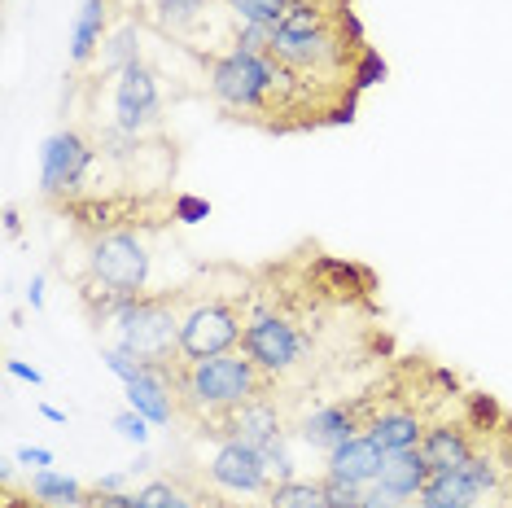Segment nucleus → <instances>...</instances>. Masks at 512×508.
Here are the masks:
<instances>
[{
  "label": "nucleus",
  "instance_id": "5",
  "mask_svg": "<svg viewBox=\"0 0 512 508\" xmlns=\"http://www.w3.org/2000/svg\"><path fill=\"white\" fill-rule=\"evenodd\" d=\"M495 482H499L495 460L486 456V452H477L469 465L434 473V478L425 482V491L416 495V500H421L425 508H473L486 491L495 487Z\"/></svg>",
  "mask_w": 512,
  "mask_h": 508
},
{
  "label": "nucleus",
  "instance_id": "22",
  "mask_svg": "<svg viewBox=\"0 0 512 508\" xmlns=\"http://www.w3.org/2000/svg\"><path fill=\"white\" fill-rule=\"evenodd\" d=\"M407 504V495H399V491H390L386 487V482H368V487H364V504H359V508H403Z\"/></svg>",
  "mask_w": 512,
  "mask_h": 508
},
{
  "label": "nucleus",
  "instance_id": "13",
  "mask_svg": "<svg viewBox=\"0 0 512 508\" xmlns=\"http://www.w3.org/2000/svg\"><path fill=\"white\" fill-rule=\"evenodd\" d=\"M429 425L416 417L412 408H386V412H377L368 425V434L377 438L386 452H407V447H421V438H425Z\"/></svg>",
  "mask_w": 512,
  "mask_h": 508
},
{
  "label": "nucleus",
  "instance_id": "19",
  "mask_svg": "<svg viewBox=\"0 0 512 508\" xmlns=\"http://www.w3.org/2000/svg\"><path fill=\"white\" fill-rule=\"evenodd\" d=\"M206 5H211V0H158V22L167 31H184L189 22L206 14Z\"/></svg>",
  "mask_w": 512,
  "mask_h": 508
},
{
  "label": "nucleus",
  "instance_id": "4",
  "mask_svg": "<svg viewBox=\"0 0 512 508\" xmlns=\"http://www.w3.org/2000/svg\"><path fill=\"white\" fill-rule=\"evenodd\" d=\"M97 163V145H88L79 132H57L40 149V189L49 198H75L84 189L88 171Z\"/></svg>",
  "mask_w": 512,
  "mask_h": 508
},
{
  "label": "nucleus",
  "instance_id": "1",
  "mask_svg": "<svg viewBox=\"0 0 512 508\" xmlns=\"http://www.w3.org/2000/svg\"><path fill=\"white\" fill-rule=\"evenodd\" d=\"M263 386H267V373L250 355H237V351L184 364L180 373V395L193 408H206V417L211 412H232L250 399H263Z\"/></svg>",
  "mask_w": 512,
  "mask_h": 508
},
{
  "label": "nucleus",
  "instance_id": "18",
  "mask_svg": "<svg viewBox=\"0 0 512 508\" xmlns=\"http://www.w3.org/2000/svg\"><path fill=\"white\" fill-rule=\"evenodd\" d=\"M267 504L272 508H329L320 482H298V478L276 482V487L267 491Z\"/></svg>",
  "mask_w": 512,
  "mask_h": 508
},
{
  "label": "nucleus",
  "instance_id": "20",
  "mask_svg": "<svg viewBox=\"0 0 512 508\" xmlns=\"http://www.w3.org/2000/svg\"><path fill=\"white\" fill-rule=\"evenodd\" d=\"M224 9H232L241 22H281L289 0H224Z\"/></svg>",
  "mask_w": 512,
  "mask_h": 508
},
{
  "label": "nucleus",
  "instance_id": "26",
  "mask_svg": "<svg viewBox=\"0 0 512 508\" xmlns=\"http://www.w3.org/2000/svg\"><path fill=\"white\" fill-rule=\"evenodd\" d=\"M9 373H14V377H22V381H31V386H40V373H36V368H27V364H18V360H9Z\"/></svg>",
  "mask_w": 512,
  "mask_h": 508
},
{
  "label": "nucleus",
  "instance_id": "28",
  "mask_svg": "<svg viewBox=\"0 0 512 508\" xmlns=\"http://www.w3.org/2000/svg\"><path fill=\"white\" fill-rule=\"evenodd\" d=\"M31 307H44V281H40V276L31 281Z\"/></svg>",
  "mask_w": 512,
  "mask_h": 508
},
{
  "label": "nucleus",
  "instance_id": "16",
  "mask_svg": "<svg viewBox=\"0 0 512 508\" xmlns=\"http://www.w3.org/2000/svg\"><path fill=\"white\" fill-rule=\"evenodd\" d=\"M106 18H110V0H84L75 18V36H71V57L75 62H88L92 49L101 44V31H106Z\"/></svg>",
  "mask_w": 512,
  "mask_h": 508
},
{
  "label": "nucleus",
  "instance_id": "2",
  "mask_svg": "<svg viewBox=\"0 0 512 508\" xmlns=\"http://www.w3.org/2000/svg\"><path fill=\"white\" fill-rule=\"evenodd\" d=\"M241 338H246V320H241L237 303L206 298V303H193L180 320V360L197 364L211 355H228Z\"/></svg>",
  "mask_w": 512,
  "mask_h": 508
},
{
  "label": "nucleus",
  "instance_id": "3",
  "mask_svg": "<svg viewBox=\"0 0 512 508\" xmlns=\"http://www.w3.org/2000/svg\"><path fill=\"white\" fill-rule=\"evenodd\" d=\"M241 351H246L267 377H281V373H289V368L302 364V355H307V338L298 333L294 320L263 311V316H250L246 320Z\"/></svg>",
  "mask_w": 512,
  "mask_h": 508
},
{
  "label": "nucleus",
  "instance_id": "24",
  "mask_svg": "<svg viewBox=\"0 0 512 508\" xmlns=\"http://www.w3.org/2000/svg\"><path fill=\"white\" fill-rule=\"evenodd\" d=\"M18 460H27V465H36V469H49L53 452H44V447H22V452H18Z\"/></svg>",
  "mask_w": 512,
  "mask_h": 508
},
{
  "label": "nucleus",
  "instance_id": "14",
  "mask_svg": "<svg viewBox=\"0 0 512 508\" xmlns=\"http://www.w3.org/2000/svg\"><path fill=\"white\" fill-rule=\"evenodd\" d=\"M434 478V469H429V460L421 447H407V452H390L386 456V465H381V482H386L390 491H399V495H421L425 491V482Z\"/></svg>",
  "mask_w": 512,
  "mask_h": 508
},
{
  "label": "nucleus",
  "instance_id": "10",
  "mask_svg": "<svg viewBox=\"0 0 512 508\" xmlns=\"http://www.w3.org/2000/svg\"><path fill=\"white\" fill-rule=\"evenodd\" d=\"M219 434L263 447V443H272V438H281V412L267 399H250V403H241V408L224 412V430Z\"/></svg>",
  "mask_w": 512,
  "mask_h": 508
},
{
  "label": "nucleus",
  "instance_id": "27",
  "mask_svg": "<svg viewBox=\"0 0 512 508\" xmlns=\"http://www.w3.org/2000/svg\"><path fill=\"white\" fill-rule=\"evenodd\" d=\"M0 508H44L40 500H18V495H5V504Z\"/></svg>",
  "mask_w": 512,
  "mask_h": 508
},
{
  "label": "nucleus",
  "instance_id": "15",
  "mask_svg": "<svg viewBox=\"0 0 512 508\" xmlns=\"http://www.w3.org/2000/svg\"><path fill=\"white\" fill-rule=\"evenodd\" d=\"M27 495H31V500H40L44 508H84L88 504V491L79 487L75 478H62V473H53V469H36V473H31Z\"/></svg>",
  "mask_w": 512,
  "mask_h": 508
},
{
  "label": "nucleus",
  "instance_id": "7",
  "mask_svg": "<svg viewBox=\"0 0 512 508\" xmlns=\"http://www.w3.org/2000/svg\"><path fill=\"white\" fill-rule=\"evenodd\" d=\"M372 403H377V395H359L355 403H329V408L311 412V417L302 421V438L333 456L346 438H355V430H368L372 425V417H377Z\"/></svg>",
  "mask_w": 512,
  "mask_h": 508
},
{
  "label": "nucleus",
  "instance_id": "29",
  "mask_svg": "<svg viewBox=\"0 0 512 508\" xmlns=\"http://www.w3.org/2000/svg\"><path fill=\"white\" fill-rule=\"evenodd\" d=\"M167 508H193V504H189V500H184V495H180V491H176V500H171V504H167Z\"/></svg>",
  "mask_w": 512,
  "mask_h": 508
},
{
  "label": "nucleus",
  "instance_id": "25",
  "mask_svg": "<svg viewBox=\"0 0 512 508\" xmlns=\"http://www.w3.org/2000/svg\"><path fill=\"white\" fill-rule=\"evenodd\" d=\"M176 215H180V219H197V215H206V202H197V198H180V202H176Z\"/></svg>",
  "mask_w": 512,
  "mask_h": 508
},
{
  "label": "nucleus",
  "instance_id": "12",
  "mask_svg": "<svg viewBox=\"0 0 512 508\" xmlns=\"http://www.w3.org/2000/svg\"><path fill=\"white\" fill-rule=\"evenodd\" d=\"M171 381L154 373V368H145L136 381H127V403H132L136 412H141L145 421H154V425H171L176 421V399H171Z\"/></svg>",
  "mask_w": 512,
  "mask_h": 508
},
{
  "label": "nucleus",
  "instance_id": "6",
  "mask_svg": "<svg viewBox=\"0 0 512 508\" xmlns=\"http://www.w3.org/2000/svg\"><path fill=\"white\" fill-rule=\"evenodd\" d=\"M162 97H158V75L145 62H132L114 79V127L141 136L145 127L158 123Z\"/></svg>",
  "mask_w": 512,
  "mask_h": 508
},
{
  "label": "nucleus",
  "instance_id": "23",
  "mask_svg": "<svg viewBox=\"0 0 512 508\" xmlns=\"http://www.w3.org/2000/svg\"><path fill=\"white\" fill-rule=\"evenodd\" d=\"M114 425H119V430L127 434V438H136V443H145V438H149V430H145V417H141V412H123V417H114Z\"/></svg>",
  "mask_w": 512,
  "mask_h": 508
},
{
  "label": "nucleus",
  "instance_id": "11",
  "mask_svg": "<svg viewBox=\"0 0 512 508\" xmlns=\"http://www.w3.org/2000/svg\"><path fill=\"white\" fill-rule=\"evenodd\" d=\"M421 452L429 460V469L442 473V469H460V465H469V460L477 456V447H473V438L464 425H429L425 438H421Z\"/></svg>",
  "mask_w": 512,
  "mask_h": 508
},
{
  "label": "nucleus",
  "instance_id": "21",
  "mask_svg": "<svg viewBox=\"0 0 512 508\" xmlns=\"http://www.w3.org/2000/svg\"><path fill=\"white\" fill-rule=\"evenodd\" d=\"M320 487H324V500H329V508H359V504H364V487H359V482L337 478V473H329Z\"/></svg>",
  "mask_w": 512,
  "mask_h": 508
},
{
  "label": "nucleus",
  "instance_id": "9",
  "mask_svg": "<svg viewBox=\"0 0 512 508\" xmlns=\"http://www.w3.org/2000/svg\"><path fill=\"white\" fill-rule=\"evenodd\" d=\"M386 456L390 452L372 434H355V438H346V443L329 456V473H337V478H346V482H359V487H368V482L381 478Z\"/></svg>",
  "mask_w": 512,
  "mask_h": 508
},
{
  "label": "nucleus",
  "instance_id": "8",
  "mask_svg": "<svg viewBox=\"0 0 512 508\" xmlns=\"http://www.w3.org/2000/svg\"><path fill=\"white\" fill-rule=\"evenodd\" d=\"M211 478L219 482V487H228V491H272L267 487V465H263V452L254 443H241V438H224L219 443V452L211 456Z\"/></svg>",
  "mask_w": 512,
  "mask_h": 508
},
{
  "label": "nucleus",
  "instance_id": "17",
  "mask_svg": "<svg viewBox=\"0 0 512 508\" xmlns=\"http://www.w3.org/2000/svg\"><path fill=\"white\" fill-rule=\"evenodd\" d=\"M132 62H141V27H136V22H127V27H119L106 40V49H101V66L119 75Z\"/></svg>",
  "mask_w": 512,
  "mask_h": 508
},
{
  "label": "nucleus",
  "instance_id": "30",
  "mask_svg": "<svg viewBox=\"0 0 512 508\" xmlns=\"http://www.w3.org/2000/svg\"><path fill=\"white\" fill-rule=\"evenodd\" d=\"M403 508H425V504H421V500H416V504H412V500H407V504H403Z\"/></svg>",
  "mask_w": 512,
  "mask_h": 508
}]
</instances>
